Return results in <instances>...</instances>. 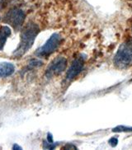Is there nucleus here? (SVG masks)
<instances>
[{"mask_svg": "<svg viewBox=\"0 0 132 150\" xmlns=\"http://www.w3.org/2000/svg\"><path fill=\"white\" fill-rule=\"evenodd\" d=\"M40 32L39 27L35 23H28L21 32V40L18 48L13 52V55L21 58L31 48L36 36Z\"/></svg>", "mask_w": 132, "mask_h": 150, "instance_id": "obj_1", "label": "nucleus"}, {"mask_svg": "<svg viewBox=\"0 0 132 150\" xmlns=\"http://www.w3.org/2000/svg\"><path fill=\"white\" fill-rule=\"evenodd\" d=\"M114 64L119 69L132 65V41H126L119 47L114 57Z\"/></svg>", "mask_w": 132, "mask_h": 150, "instance_id": "obj_2", "label": "nucleus"}, {"mask_svg": "<svg viewBox=\"0 0 132 150\" xmlns=\"http://www.w3.org/2000/svg\"><path fill=\"white\" fill-rule=\"evenodd\" d=\"M60 42H61L60 35L58 33H54L45 43L44 45H42L40 48L37 50V51L35 52L36 55L39 57H45L51 54L57 50L60 45Z\"/></svg>", "mask_w": 132, "mask_h": 150, "instance_id": "obj_3", "label": "nucleus"}, {"mask_svg": "<svg viewBox=\"0 0 132 150\" xmlns=\"http://www.w3.org/2000/svg\"><path fill=\"white\" fill-rule=\"evenodd\" d=\"M25 13L22 9L13 8L9 11L4 17V22L18 30L25 21Z\"/></svg>", "mask_w": 132, "mask_h": 150, "instance_id": "obj_4", "label": "nucleus"}, {"mask_svg": "<svg viewBox=\"0 0 132 150\" xmlns=\"http://www.w3.org/2000/svg\"><path fill=\"white\" fill-rule=\"evenodd\" d=\"M67 67V59L65 57H58L50 64L46 71L47 77L58 75L65 70Z\"/></svg>", "mask_w": 132, "mask_h": 150, "instance_id": "obj_5", "label": "nucleus"}, {"mask_svg": "<svg viewBox=\"0 0 132 150\" xmlns=\"http://www.w3.org/2000/svg\"><path fill=\"white\" fill-rule=\"evenodd\" d=\"M84 64V59L83 57H79L75 59L70 67V69H68L66 79L68 80L74 79L75 77H77L81 73V71L83 70Z\"/></svg>", "mask_w": 132, "mask_h": 150, "instance_id": "obj_6", "label": "nucleus"}, {"mask_svg": "<svg viewBox=\"0 0 132 150\" xmlns=\"http://www.w3.org/2000/svg\"><path fill=\"white\" fill-rule=\"evenodd\" d=\"M15 72V66L9 62L0 63V78H7Z\"/></svg>", "mask_w": 132, "mask_h": 150, "instance_id": "obj_7", "label": "nucleus"}, {"mask_svg": "<svg viewBox=\"0 0 132 150\" xmlns=\"http://www.w3.org/2000/svg\"><path fill=\"white\" fill-rule=\"evenodd\" d=\"M11 35V29L8 26H2L0 27V50H3L6 40Z\"/></svg>", "mask_w": 132, "mask_h": 150, "instance_id": "obj_8", "label": "nucleus"}, {"mask_svg": "<svg viewBox=\"0 0 132 150\" xmlns=\"http://www.w3.org/2000/svg\"><path fill=\"white\" fill-rule=\"evenodd\" d=\"M112 132L120 133V132H132V127L130 126H125V125H118L114 129H112Z\"/></svg>", "mask_w": 132, "mask_h": 150, "instance_id": "obj_9", "label": "nucleus"}, {"mask_svg": "<svg viewBox=\"0 0 132 150\" xmlns=\"http://www.w3.org/2000/svg\"><path fill=\"white\" fill-rule=\"evenodd\" d=\"M55 147H56V144L50 143L47 140L43 141V149H54Z\"/></svg>", "mask_w": 132, "mask_h": 150, "instance_id": "obj_10", "label": "nucleus"}, {"mask_svg": "<svg viewBox=\"0 0 132 150\" xmlns=\"http://www.w3.org/2000/svg\"><path fill=\"white\" fill-rule=\"evenodd\" d=\"M109 144H110L111 147H116V146L117 145V143H118V139H117V138H116V137H112V138H111L110 139H109Z\"/></svg>", "mask_w": 132, "mask_h": 150, "instance_id": "obj_11", "label": "nucleus"}, {"mask_svg": "<svg viewBox=\"0 0 132 150\" xmlns=\"http://www.w3.org/2000/svg\"><path fill=\"white\" fill-rule=\"evenodd\" d=\"M64 149H77V148L74 144H66Z\"/></svg>", "mask_w": 132, "mask_h": 150, "instance_id": "obj_12", "label": "nucleus"}, {"mask_svg": "<svg viewBox=\"0 0 132 150\" xmlns=\"http://www.w3.org/2000/svg\"><path fill=\"white\" fill-rule=\"evenodd\" d=\"M47 141L50 142V143H54V141H53V136L50 133L47 134Z\"/></svg>", "mask_w": 132, "mask_h": 150, "instance_id": "obj_13", "label": "nucleus"}, {"mask_svg": "<svg viewBox=\"0 0 132 150\" xmlns=\"http://www.w3.org/2000/svg\"><path fill=\"white\" fill-rule=\"evenodd\" d=\"M13 149H14V150H19V149H22V147H21V146L18 145L17 144H13Z\"/></svg>", "mask_w": 132, "mask_h": 150, "instance_id": "obj_14", "label": "nucleus"}, {"mask_svg": "<svg viewBox=\"0 0 132 150\" xmlns=\"http://www.w3.org/2000/svg\"><path fill=\"white\" fill-rule=\"evenodd\" d=\"M131 82H132V79H131Z\"/></svg>", "mask_w": 132, "mask_h": 150, "instance_id": "obj_15", "label": "nucleus"}]
</instances>
